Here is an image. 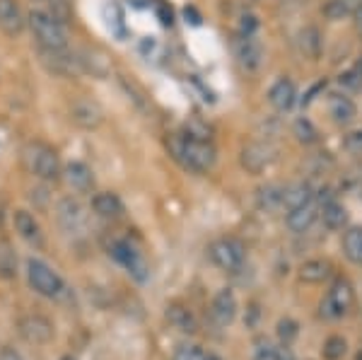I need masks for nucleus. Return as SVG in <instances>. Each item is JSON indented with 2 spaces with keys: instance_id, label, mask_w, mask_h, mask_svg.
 Returning <instances> with one entry per match:
<instances>
[{
  "instance_id": "5",
  "label": "nucleus",
  "mask_w": 362,
  "mask_h": 360,
  "mask_svg": "<svg viewBox=\"0 0 362 360\" xmlns=\"http://www.w3.org/2000/svg\"><path fill=\"white\" fill-rule=\"evenodd\" d=\"M208 257L218 269L227 271V274H235L247 261V247L237 237H220V240H215L208 247Z\"/></svg>"
},
{
  "instance_id": "19",
  "label": "nucleus",
  "mask_w": 362,
  "mask_h": 360,
  "mask_svg": "<svg viewBox=\"0 0 362 360\" xmlns=\"http://www.w3.org/2000/svg\"><path fill=\"white\" fill-rule=\"evenodd\" d=\"M317 218H319V201H317V196H314L312 201H307V203H302V206L293 208V211H288L285 223H288V228L293 230L295 235H302V232H307L314 223H317Z\"/></svg>"
},
{
  "instance_id": "44",
  "label": "nucleus",
  "mask_w": 362,
  "mask_h": 360,
  "mask_svg": "<svg viewBox=\"0 0 362 360\" xmlns=\"http://www.w3.org/2000/svg\"><path fill=\"white\" fill-rule=\"evenodd\" d=\"M61 360H78V358H73V356H63Z\"/></svg>"
},
{
  "instance_id": "25",
  "label": "nucleus",
  "mask_w": 362,
  "mask_h": 360,
  "mask_svg": "<svg viewBox=\"0 0 362 360\" xmlns=\"http://www.w3.org/2000/svg\"><path fill=\"white\" fill-rule=\"evenodd\" d=\"M329 114H331V119H334L338 126H348V124H353V121H355L358 109H355V104H353L350 97L334 95L329 100Z\"/></svg>"
},
{
  "instance_id": "4",
  "label": "nucleus",
  "mask_w": 362,
  "mask_h": 360,
  "mask_svg": "<svg viewBox=\"0 0 362 360\" xmlns=\"http://www.w3.org/2000/svg\"><path fill=\"white\" fill-rule=\"evenodd\" d=\"M27 283L37 295L46 300H63L68 295V286L58 271L51 269L42 259H27Z\"/></svg>"
},
{
  "instance_id": "39",
  "label": "nucleus",
  "mask_w": 362,
  "mask_h": 360,
  "mask_svg": "<svg viewBox=\"0 0 362 360\" xmlns=\"http://www.w3.org/2000/svg\"><path fill=\"white\" fill-rule=\"evenodd\" d=\"M346 143H348V148L353 150V153H362V131H358V133H350Z\"/></svg>"
},
{
  "instance_id": "36",
  "label": "nucleus",
  "mask_w": 362,
  "mask_h": 360,
  "mask_svg": "<svg viewBox=\"0 0 362 360\" xmlns=\"http://www.w3.org/2000/svg\"><path fill=\"white\" fill-rule=\"evenodd\" d=\"M172 360H206V351L196 344H181L177 346V351H174Z\"/></svg>"
},
{
  "instance_id": "15",
  "label": "nucleus",
  "mask_w": 362,
  "mask_h": 360,
  "mask_svg": "<svg viewBox=\"0 0 362 360\" xmlns=\"http://www.w3.org/2000/svg\"><path fill=\"white\" fill-rule=\"evenodd\" d=\"M27 27V17L17 0H0V32L5 37H20Z\"/></svg>"
},
{
  "instance_id": "33",
  "label": "nucleus",
  "mask_w": 362,
  "mask_h": 360,
  "mask_svg": "<svg viewBox=\"0 0 362 360\" xmlns=\"http://www.w3.org/2000/svg\"><path fill=\"white\" fill-rule=\"evenodd\" d=\"M346 339L343 336H331V339H326V344H324V358L326 360H341L343 356H346Z\"/></svg>"
},
{
  "instance_id": "23",
  "label": "nucleus",
  "mask_w": 362,
  "mask_h": 360,
  "mask_svg": "<svg viewBox=\"0 0 362 360\" xmlns=\"http://www.w3.org/2000/svg\"><path fill=\"white\" fill-rule=\"evenodd\" d=\"M256 206L264 213H278L280 208H285V187L280 184H266L256 191Z\"/></svg>"
},
{
  "instance_id": "42",
  "label": "nucleus",
  "mask_w": 362,
  "mask_h": 360,
  "mask_svg": "<svg viewBox=\"0 0 362 360\" xmlns=\"http://www.w3.org/2000/svg\"><path fill=\"white\" fill-rule=\"evenodd\" d=\"M350 5H353V8H358V5H362V0H348Z\"/></svg>"
},
{
  "instance_id": "11",
  "label": "nucleus",
  "mask_w": 362,
  "mask_h": 360,
  "mask_svg": "<svg viewBox=\"0 0 362 360\" xmlns=\"http://www.w3.org/2000/svg\"><path fill=\"white\" fill-rule=\"evenodd\" d=\"M232 51H235L237 63L247 73H256L261 68V63H264V46H261L256 34H251V37L235 34V39H232Z\"/></svg>"
},
{
  "instance_id": "26",
  "label": "nucleus",
  "mask_w": 362,
  "mask_h": 360,
  "mask_svg": "<svg viewBox=\"0 0 362 360\" xmlns=\"http://www.w3.org/2000/svg\"><path fill=\"white\" fill-rule=\"evenodd\" d=\"M331 271H334V266L326 259H309L300 266V278L305 283H324L331 276Z\"/></svg>"
},
{
  "instance_id": "37",
  "label": "nucleus",
  "mask_w": 362,
  "mask_h": 360,
  "mask_svg": "<svg viewBox=\"0 0 362 360\" xmlns=\"http://www.w3.org/2000/svg\"><path fill=\"white\" fill-rule=\"evenodd\" d=\"M297 334H300V327H297V322H293V319H280L278 322V336L285 346L293 344L297 339Z\"/></svg>"
},
{
  "instance_id": "31",
  "label": "nucleus",
  "mask_w": 362,
  "mask_h": 360,
  "mask_svg": "<svg viewBox=\"0 0 362 360\" xmlns=\"http://www.w3.org/2000/svg\"><path fill=\"white\" fill-rule=\"evenodd\" d=\"M338 85H341L343 90H350V92L362 90V61L355 63L350 71L341 73V78H338Z\"/></svg>"
},
{
  "instance_id": "20",
  "label": "nucleus",
  "mask_w": 362,
  "mask_h": 360,
  "mask_svg": "<svg viewBox=\"0 0 362 360\" xmlns=\"http://www.w3.org/2000/svg\"><path fill=\"white\" fill-rule=\"evenodd\" d=\"M297 102V87L293 80L280 78L271 85L268 90V104H271L276 112H290Z\"/></svg>"
},
{
  "instance_id": "22",
  "label": "nucleus",
  "mask_w": 362,
  "mask_h": 360,
  "mask_svg": "<svg viewBox=\"0 0 362 360\" xmlns=\"http://www.w3.org/2000/svg\"><path fill=\"white\" fill-rule=\"evenodd\" d=\"M297 51H300L302 56L309 58V61H317L321 56V46H324V39H321V32L317 27H302L300 32H297Z\"/></svg>"
},
{
  "instance_id": "40",
  "label": "nucleus",
  "mask_w": 362,
  "mask_h": 360,
  "mask_svg": "<svg viewBox=\"0 0 362 360\" xmlns=\"http://www.w3.org/2000/svg\"><path fill=\"white\" fill-rule=\"evenodd\" d=\"M353 20H355V27H358V32L362 34V5L353 10Z\"/></svg>"
},
{
  "instance_id": "41",
  "label": "nucleus",
  "mask_w": 362,
  "mask_h": 360,
  "mask_svg": "<svg viewBox=\"0 0 362 360\" xmlns=\"http://www.w3.org/2000/svg\"><path fill=\"white\" fill-rule=\"evenodd\" d=\"M206 360H225V358H220L218 353H206Z\"/></svg>"
},
{
  "instance_id": "34",
  "label": "nucleus",
  "mask_w": 362,
  "mask_h": 360,
  "mask_svg": "<svg viewBox=\"0 0 362 360\" xmlns=\"http://www.w3.org/2000/svg\"><path fill=\"white\" fill-rule=\"evenodd\" d=\"M17 274V259L8 245H0V276L13 278Z\"/></svg>"
},
{
  "instance_id": "1",
  "label": "nucleus",
  "mask_w": 362,
  "mask_h": 360,
  "mask_svg": "<svg viewBox=\"0 0 362 360\" xmlns=\"http://www.w3.org/2000/svg\"><path fill=\"white\" fill-rule=\"evenodd\" d=\"M169 148H172L174 158H177L181 165L189 172L196 174H206L215 167L218 162V150L210 138H196L191 133H181V136H174L169 141Z\"/></svg>"
},
{
  "instance_id": "10",
  "label": "nucleus",
  "mask_w": 362,
  "mask_h": 360,
  "mask_svg": "<svg viewBox=\"0 0 362 360\" xmlns=\"http://www.w3.org/2000/svg\"><path fill=\"white\" fill-rule=\"evenodd\" d=\"M56 220L66 235H83L87 230V213H85L83 203L78 199H73V196H66V199L58 201Z\"/></svg>"
},
{
  "instance_id": "18",
  "label": "nucleus",
  "mask_w": 362,
  "mask_h": 360,
  "mask_svg": "<svg viewBox=\"0 0 362 360\" xmlns=\"http://www.w3.org/2000/svg\"><path fill=\"white\" fill-rule=\"evenodd\" d=\"M92 211L102 220H121L126 216V206L114 191H99L92 196Z\"/></svg>"
},
{
  "instance_id": "8",
  "label": "nucleus",
  "mask_w": 362,
  "mask_h": 360,
  "mask_svg": "<svg viewBox=\"0 0 362 360\" xmlns=\"http://www.w3.org/2000/svg\"><path fill=\"white\" fill-rule=\"evenodd\" d=\"M276 160H278V145H273L271 141H254L244 145L242 150V167L249 174H261Z\"/></svg>"
},
{
  "instance_id": "9",
  "label": "nucleus",
  "mask_w": 362,
  "mask_h": 360,
  "mask_svg": "<svg viewBox=\"0 0 362 360\" xmlns=\"http://www.w3.org/2000/svg\"><path fill=\"white\" fill-rule=\"evenodd\" d=\"M17 332H20V336L27 341V344L46 346L54 341L56 327H54V322L44 315H25V317H20V322H17Z\"/></svg>"
},
{
  "instance_id": "43",
  "label": "nucleus",
  "mask_w": 362,
  "mask_h": 360,
  "mask_svg": "<svg viewBox=\"0 0 362 360\" xmlns=\"http://www.w3.org/2000/svg\"><path fill=\"white\" fill-rule=\"evenodd\" d=\"M355 360H362V344H360V348H358V356H355Z\"/></svg>"
},
{
  "instance_id": "28",
  "label": "nucleus",
  "mask_w": 362,
  "mask_h": 360,
  "mask_svg": "<svg viewBox=\"0 0 362 360\" xmlns=\"http://www.w3.org/2000/svg\"><path fill=\"white\" fill-rule=\"evenodd\" d=\"M343 252L353 264L362 266V228H348L343 235Z\"/></svg>"
},
{
  "instance_id": "32",
  "label": "nucleus",
  "mask_w": 362,
  "mask_h": 360,
  "mask_svg": "<svg viewBox=\"0 0 362 360\" xmlns=\"http://www.w3.org/2000/svg\"><path fill=\"white\" fill-rule=\"evenodd\" d=\"M353 5L348 3V0H329V3L324 5V15L329 17V20H343V17L353 15Z\"/></svg>"
},
{
  "instance_id": "6",
  "label": "nucleus",
  "mask_w": 362,
  "mask_h": 360,
  "mask_svg": "<svg viewBox=\"0 0 362 360\" xmlns=\"http://www.w3.org/2000/svg\"><path fill=\"white\" fill-rule=\"evenodd\" d=\"M353 300H355V293H353V286L346 281V278H338L334 281V286L326 290L324 300H321V307H319V315L321 319H341L346 317L353 307Z\"/></svg>"
},
{
  "instance_id": "3",
  "label": "nucleus",
  "mask_w": 362,
  "mask_h": 360,
  "mask_svg": "<svg viewBox=\"0 0 362 360\" xmlns=\"http://www.w3.org/2000/svg\"><path fill=\"white\" fill-rule=\"evenodd\" d=\"M27 25L32 37L37 39L39 51H66L70 49L68 42V29L63 20H58L54 13L46 10H32L27 15Z\"/></svg>"
},
{
  "instance_id": "13",
  "label": "nucleus",
  "mask_w": 362,
  "mask_h": 360,
  "mask_svg": "<svg viewBox=\"0 0 362 360\" xmlns=\"http://www.w3.org/2000/svg\"><path fill=\"white\" fill-rule=\"evenodd\" d=\"M70 121L80 129L92 131L104 121V109L92 97H80V100L70 104Z\"/></svg>"
},
{
  "instance_id": "7",
  "label": "nucleus",
  "mask_w": 362,
  "mask_h": 360,
  "mask_svg": "<svg viewBox=\"0 0 362 360\" xmlns=\"http://www.w3.org/2000/svg\"><path fill=\"white\" fill-rule=\"evenodd\" d=\"M109 254L114 257V261H119V264L124 266L131 278H136L138 283H148L150 266H148V261L143 259V254H140L138 249L131 245V242H126V240L112 242V247H109Z\"/></svg>"
},
{
  "instance_id": "38",
  "label": "nucleus",
  "mask_w": 362,
  "mask_h": 360,
  "mask_svg": "<svg viewBox=\"0 0 362 360\" xmlns=\"http://www.w3.org/2000/svg\"><path fill=\"white\" fill-rule=\"evenodd\" d=\"M256 32H259V20H256V15H251V13H242V15H239L237 32L235 34L251 37V34H256Z\"/></svg>"
},
{
  "instance_id": "30",
  "label": "nucleus",
  "mask_w": 362,
  "mask_h": 360,
  "mask_svg": "<svg viewBox=\"0 0 362 360\" xmlns=\"http://www.w3.org/2000/svg\"><path fill=\"white\" fill-rule=\"evenodd\" d=\"M293 136L300 141L302 145H314L319 141V129L307 119V116H300V119L293 124Z\"/></svg>"
},
{
  "instance_id": "2",
  "label": "nucleus",
  "mask_w": 362,
  "mask_h": 360,
  "mask_svg": "<svg viewBox=\"0 0 362 360\" xmlns=\"http://www.w3.org/2000/svg\"><path fill=\"white\" fill-rule=\"evenodd\" d=\"M22 165L32 177L42 182H58L63 177V165L56 148L44 141H27L22 145Z\"/></svg>"
},
{
  "instance_id": "14",
  "label": "nucleus",
  "mask_w": 362,
  "mask_h": 360,
  "mask_svg": "<svg viewBox=\"0 0 362 360\" xmlns=\"http://www.w3.org/2000/svg\"><path fill=\"white\" fill-rule=\"evenodd\" d=\"M210 322L215 324L218 329H227L237 317V298L230 288H223L210 303Z\"/></svg>"
},
{
  "instance_id": "16",
  "label": "nucleus",
  "mask_w": 362,
  "mask_h": 360,
  "mask_svg": "<svg viewBox=\"0 0 362 360\" xmlns=\"http://www.w3.org/2000/svg\"><path fill=\"white\" fill-rule=\"evenodd\" d=\"M13 225H15V232L27 242L29 247H34V249L44 247V230H42V225H39V220L29 211H15Z\"/></svg>"
},
{
  "instance_id": "21",
  "label": "nucleus",
  "mask_w": 362,
  "mask_h": 360,
  "mask_svg": "<svg viewBox=\"0 0 362 360\" xmlns=\"http://www.w3.org/2000/svg\"><path fill=\"white\" fill-rule=\"evenodd\" d=\"M319 201V216H321V223L326 225L329 230H343L348 223V211L343 203H338L334 196H326L324 199H317Z\"/></svg>"
},
{
  "instance_id": "17",
  "label": "nucleus",
  "mask_w": 362,
  "mask_h": 360,
  "mask_svg": "<svg viewBox=\"0 0 362 360\" xmlns=\"http://www.w3.org/2000/svg\"><path fill=\"white\" fill-rule=\"evenodd\" d=\"M63 179H66L68 189H73L75 194H90L95 189V172L85 162H68L63 167Z\"/></svg>"
},
{
  "instance_id": "27",
  "label": "nucleus",
  "mask_w": 362,
  "mask_h": 360,
  "mask_svg": "<svg viewBox=\"0 0 362 360\" xmlns=\"http://www.w3.org/2000/svg\"><path fill=\"white\" fill-rule=\"evenodd\" d=\"M80 66H83V73H92V75H107L109 73V61L104 54H99L95 49H85L80 51Z\"/></svg>"
},
{
  "instance_id": "12",
  "label": "nucleus",
  "mask_w": 362,
  "mask_h": 360,
  "mask_svg": "<svg viewBox=\"0 0 362 360\" xmlns=\"http://www.w3.org/2000/svg\"><path fill=\"white\" fill-rule=\"evenodd\" d=\"M42 63L49 68V73L61 75V78H75V75L83 73L80 56L73 54L70 49H66V51H42Z\"/></svg>"
},
{
  "instance_id": "24",
  "label": "nucleus",
  "mask_w": 362,
  "mask_h": 360,
  "mask_svg": "<svg viewBox=\"0 0 362 360\" xmlns=\"http://www.w3.org/2000/svg\"><path fill=\"white\" fill-rule=\"evenodd\" d=\"M167 322L172 324L174 329H179L181 334H196L198 332V322L194 317V312L184 305H169L167 307Z\"/></svg>"
},
{
  "instance_id": "35",
  "label": "nucleus",
  "mask_w": 362,
  "mask_h": 360,
  "mask_svg": "<svg viewBox=\"0 0 362 360\" xmlns=\"http://www.w3.org/2000/svg\"><path fill=\"white\" fill-rule=\"evenodd\" d=\"M251 360H280V351L268 339H259L254 344V356Z\"/></svg>"
},
{
  "instance_id": "29",
  "label": "nucleus",
  "mask_w": 362,
  "mask_h": 360,
  "mask_svg": "<svg viewBox=\"0 0 362 360\" xmlns=\"http://www.w3.org/2000/svg\"><path fill=\"white\" fill-rule=\"evenodd\" d=\"M312 199H314L312 187L305 182H297L293 187H285V211H293V208L302 206V203H307Z\"/></svg>"
}]
</instances>
